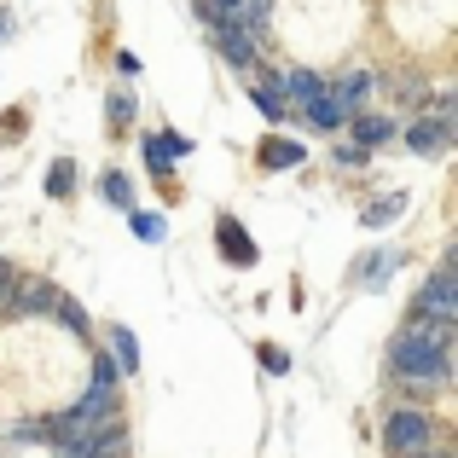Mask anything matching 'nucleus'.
<instances>
[{
	"instance_id": "f257e3e1",
	"label": "nucleus",
	"mask_w": 458,
	"mask_h": 458,
	"mask_svg": "<svg viewBox=\"0 0 458 458\" xmlns=\"http://www.w3.org/2000/svg\"><path fill=\"white\" fill-rule=\"evenodd\" d=\"M447 336H453V319H429L424 325H406L401 336L389 343V371L394 377H424V383H441L447 377Z\"/></svg>"
},
{
	"instance_id": "f03ea898",
	"label": "nucleus",
	"mask_w": 458,
	"mask_h": 458,
	"mask_svg": "<svg viewBox=\"0 0 458 458\" xmlns=\"http://www.w3.org/2000/svg\"><path fill=\"white\" fill-rule=\"evenodd\" d=\"M105 424H116V389L93 383V389L53 424V441H88V436H99Z\"/></svg>"
},
{
	"instance_id": "7ed1b4c3",
	"label": "nucleus",
	"mask_w": 458,
	"mask_h": 458,
	"mask_svg": "<svg viewBox=\"0 0 458 458\" xmlns=\"http://www.w3.org/2000/svg\"><path fill=\"white\" fill-rule=\"evenodd\" d=\"M383 441H389L394 458H412L429 447V412H418V406H401V412H389V424H383Z\"/></svg>"
},
{
	"instance_id": "20e7f679",
	"label": "nucleus",
	"mask_w": 458,
	"mask_h": 458,
	"mask_svg": "<svg viewBox=\"0 0 458 458\" xmlns=\"http://www.w3.org/2000/svg\"><path fill=\"white\" fill-rule=\"evenodd\" d=\"M215 53H221L233 70H244V64H256V35H250L238 18H221L215 23Z\"/></svg>"
},
{
	"instance_id": "39448f33",
	"label": "nucleus",
	"mask_w": 458,
	"mask_h": 458,
	"mask_svg": "<svg viewBox=\"0 0 458 458\" xmlns=\"http://www.w3.org/2000/svg\"><path fill=\"white\" fill-rule=\"evenodd\" d=\"M418 313H429V319H453V313H458V279H453V273H436V279L424 284Z\"/></svg>"
},
{
	"instance_id": "423d86ee",
	"label": "nucleus",
	"mask_w": 458,
	"mask_h": 458,
	"mask_svg": "<svg viewBox=\"0 0 458 458\" xmlns=\"http://www.w3.org/2000/svg\"><path fill=\"white\" fill-rule=\"evenodd\" d=\"M53 284H47V279H12V296H6V308L12 313H47V308H53Z\"/></svg>"
},
{
	"instance_id": "0eeeda50",
	"label": "nucleus",
	"mask_w": 458,
	"mask_h": 458,
	"mask_svg": "<svg viewBox=\"0 0 458 458\" xmlns=\"http://www.w3.org/2000/svg\"><path fill=\"white\" fill-rule=\"evenodd\" d=\"M186 151H191V140H186V134H151V140H146V163H151V174H168V168H174Z\"/></svg>"
},
{
	"instance_id": "6e6552de",
	"label": "nucleus",
	"mask_w": 458,
	"mask_h": 458,
	"mask_svg": "<svg viewBox=\"0 0 458 458\" xmlns=\"http://www.w3.org/2000/svg\"><path fill=\"white\" fill-rule=\"evenodd\" d=\"M406 146H412L418 157L447 151V116H436V123H412V128H406Z\"/></svg>"
},
{
	"instance_id": "1a4fd4ad",
	"label": "nucleus",
	"mask_w": 458,
	"mask_h": 458,
	"mask_svg": "<svg viewBox=\"0 0 458 458\" xmlns=\"http://www.w3.org/2000/svg\"><path fill=\"white\" fill-rule=\"evenodd\" d=\"M371 88H377V76H366V70H354V76H343V81L331 88V99L343 105V111H360V105L371 99Z\"/></svg>"
},
{
	"instance_id": "9d476101",
	"label": "nucleus",
	"mask_w": 458,
	"mask_h": 458,
	"mask_svg": "<svg viewBox=\"0 0 458 458\" xmlns=\"http://www.w3.org/2000/svg\"><path fill=\"white\" fill-rule=\"evenodd\" d=\"M215 233H221V250L238 261V267H256V244L244 238V226H238V221H226V215H221V226H215Z\"/></svg>"
},
{
	"instance_id": "9b49d317",
	"label": "nucleus",
	"mask_w": 458,
	"mask_h": 458,
	"mask_svg": "<svg viewBox=\"0 0 458 458\" xmlns=\"http://www.w3.org/2000/svg\"><path fill=\"white\" fill-rule=\"evenodd\" d=\"M302 105H308V123H313V128H336V123L348 116L343 105L331 99V88H319V93H313V99H302Z\"/></svg>"
},
{
	"instance_id": "f8f14e48",
	"label": "nucleus",
	"mask_w": 458,
	"mask_h": 458,
	"mask_svg": "<svg viewBox=\"0 0 458 458\" xmlns=\"http://www.w3.org/2000/svg\"><path fill=\"white\" fill-rule=\"evenodd\" d=\"M53 313H58V325H64V331L70 336H88V308H81V302H70V296H53Z\"/></svg>"
},
{
	"instance_id": "ddd939ff",
	"label": "nucleus",
	"mask_w": 458,
	"mask_h": 458,
	"mask_svg": "<svg viewBox=\"0 0 458 458\" xmlns=\"http://www.w3.org/2000/svg\"><path fill=\"white\" fill-rule=\"evenodd\" d=\"M111 360H116L123 371H140V343H134V331H123V325L111 331Z\"/></svg>"
},
{
	"instance_id": "4468645a",
	"label": "nucleus",
	"mask_w": 458,
	"mask_h": 458,
	"mask_svg": "<svg viewBox=\"0 0 458 458\" xmlns=\"http://www.w3.org/2000/svg\"><path fill=\"white\" fill-rule=\"evenodd\" d=\"M70 186H76V163L58 157V163L47 168V198H70Z\"/></svg>"
},
{
	"instance_id": "2eb2a0df",
	"label": "nucleus",
	"mask_w": 458,
	"mask_h": 458,
	"mask_svg": "<svg viewBox=\"0 0 458 458\" xmlns=\"http://www.w3.org/2000/svg\"><path fill=\"white\" fill-rule=\"evenodd\" d=\"M354 134L366 140V151H371V146H383L394 128H389V116H366V111H360V116H354Z\"/></svg>"
},
{
	"instance_id": "dca6fc26",
	"label": "nucleus",
	"mask_w": 458,
	"mask_h": 458,
	"mask_svg": "<svg viewBox=\"0 0 458 458\" xmlns=\"http://www.w3.org/2000/svg\"><path fill=\"white\" fill-rule=\"evenodd\" d=\"M302 163V146H291V140H284V146H261V168H296Z\"/></svg>"
},
{
	"instance_id": "f3484780",
	"label": "nucleus",
	"mask_w": 458,
	"mask_h": 458,
	"mask_svg": "<svg viewBox=\"0 0 458 458\" xmlns=\"http://www.w3.org/2000/svg\"><path fill=\"white\" fill-rule=\"evenodd\" d=\"M99 191H105V198L116 203V209H134V191H128V174H116V168H111V174L99 180Z\"/></svg>"
},
{
	"instance_id": "a211bd4d",
	"label": "nucleus",
	"mask_w": 458,
	"mask_h": 458,
	"mask_svg": "<svg viewBox=\"0 0 458 458\" xmlns=\"http://www.w3.org/2000/svg\"><path fill=\"white\" fill-rule=\"evenodd\" d=\"M401 209H406V198L394 191V198H383V203H371V209H366V226H389Z\"/></svg>"
},
{
	"instance_id": "6ab92c4d",
	"label": "nucleus",
	"mask_w": 458,
	"mask_h": 458,
	"mask_svg": "<svg viewBox=\"0 0 458 458\" xmlns=\"http://www.w3.org/2000/svg\"><path fill=\"white\" fill-rule=\"evenodd\" d=\"M319 88H325V81L313 76V70H291V76H284V93H296V99H313Z\"/></svg>"
},
{
	"instance_id": "aec40b11",
	"label": "nucleus",
	"mask_w": 458,
	"mask_h": 458,
	"mask_svg": "<svg viewBox=\"0 0 458 458\" xmlns=\"http://www.w3.org/2000/svg\"><path fill=\"white\" fill-rule=\"evenodd\" d=\"M105 116H111V128H128V116H134V93H111V99H105Z\"/></svg>"
},
{
	"instance_id": "412c9836",
	"label": "nucleus",
	"mask_w": 458,
	"mask_h": 458,
	"mask_svg": "<svg viewBox=\"0 0 458 458\" xmlns=\"http://www.w3.org/2000/svg\"><path fill=\"white\" fill-rule=\"evenodd\" d=\"M128 215H134V209H128ZM134 233H140V238H146V244H163V215H151V209H140V215H134Z\"/></svg>"
},
{
	"instance_id": "4be33fe9",
	"label": "nucleus",
	"mask_w": 458,
	"mask_h": 458,
	"mask_svg": "<svg viewBox=\"0 0 458 458\" xmlns=\"http://www.w3.org/2000/svg\"><path fill=\"white\" fill-rule=\"evenodd\" d=\"M261 366H267L273 377H279V371H291V354H284V348H273V343H267V348H261Z\"/></svg>"
},
{
	"instance_id": "5701e85b",
	"label": "nucleus",
	"mask_w": 458,
	"mask_h": 458,
	"mask_svg": "<svg viewBox=\"0 0 458 458\" xmlns=\"http://www.w3.org/2000/svg\"><path fill=\"white\" fill-rule=\"evenodd\" d=\"M12 279H18V273H12V261L0 256V308H6V296H12Z\"/></svg>"
},
{
	"instance_id": "b1692460",
	"label": "nucleus",
	"mask_w": 458,
	"mask_h": 458,
	"mask_svg": "<svg viewBox=\"0 0 458 458\" xmlns=\"http://www.w3.org/2000/svg\"><path fill=\"white\" fill-rule=\"evenodd\" d=\"M6 30H12V18H0V41H6Z\"/></svg>"
},
{
	"instance_id": "393cba45",
	"label": "nucleus",
	"mask_w": 458,
	"mask_h": 458,
	"mask_svg": "<svg viewBox=\"0 0 458 458\" xmlns=\"http://www.w3.org/2000/svg\"><path fill=\"white\" fill-rule=\"evenodd\" d=\"M412 458H436V453H429V447H424V453H412Z\"/></svg>"
}]
</instances>
